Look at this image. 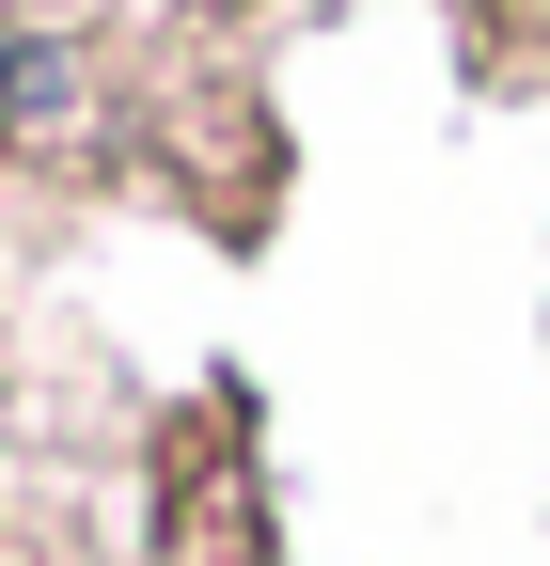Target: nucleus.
Returning <instances> with one entry per match:
<instances>
[{"instance_id":"nucleus-1","label":"nucleus","mask_w":550,"mask_h":566,"mask_svg":"<svg viewBox=\"0 0 550 566\" xmlns=\"http://www.w3.org/2000/svg\"><path fill=\"white\" fill-rule=\"evenodd\" d=\"M17 17H63V0H17Z\"/></svg>"}]
</instances>
